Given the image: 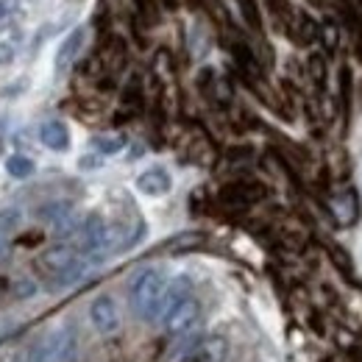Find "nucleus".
<instances>
[{
    "mask_svg": "<svg viewBox=\"0 0 362 362\" xmlns=\"http://www.w3.org/2000/svg\"><path fill=\"white\" fill-rule=\"evenodd\" d=\"M84 28H76L64 42L59 47V53H56V70H67L73 62H76V56H78V50L84 47Z\"/></svg>",
    "mask_w": 362,
    "mask_h": 362,
    "instance_id": "obj_10",
    "label": "nucleus"
},
{
    "mask_svg": "<svg viewBox=\"0 0 362 362\" xmlns=\"http://www.w3.org/2000/svg\"><path fill=\"white\" fill-rule=\"evenodd\" d=\"M17 6H20V0H0V23L8 20V17H14Z\"/></svg>",
    "mask_w": 362,
    "mask_h": 362,
    "instance_id": "obj_22",
    "label": "nucleus"
},
{
    "mask_svg": "<svg viewBox=\"0 0 362 362\" xmlns=\"http://www.w3.org/2000/svg\"><path fill=\"white\" fill-rule=\"evenodd\" d=\"M6 170H8V176H14V179H28L31 173H34V162L28 159V156H8L6 159Z\"/></svg>",
    "mask_w": 362,
    "mask_h": 362,
    "instance_id": "obj_14",
    "label": "nucleus"
},
{
    "mask_svg": "<svg viewBox=\"0 0 362 362\" xmlns=\"http://www.w3.org/2000/svg\"><path fill=\"white\" fill-rule=\"evenodd\" d=\"M195 354L201 357V362H221L226 357V340L223 337H209V340L198 343Z\"/></svg>",
    "mask_w": 362,
    "mask_h": 362,
    "instance_id": "obj_12",
    "label": "nucleus"
},
{
    "mask_svg": "<svg viewBox=\"0 0 362 362\" xmlns=\"http://www.w3.org/2000/svg\"><path fill=\"white\" fill-rule=\"evenodd\" d=\"M92 142H95V148H98L100 153H117V151L123 148V139H120V136H95Z\"/></svg>",
    "mask_w": 362,
    "mask_h": 362,
    "instance_id": "obj_19",
    "label": "nucleus"
},
{
    "mask_svg": "<svg viewBox=\"0 0 362 362\" xmlns=\"http://www.w3.org/2000/svg\"><path fill=\"white\" fill-rule=\"evenodd\" d=\"M78 259H76V251L70 245H53L50 251H45L37 259V271H40V276H45L47 281H56L59 284V279L70 271Z\"/></svg>",
    "mask_w": 362,
    "mask_h": 362,
    "instance_id": "obj_4",
    "label": "nucleus"
},
{
    "mask_svg": "<svg viewBox=\"0 0 362 362\" xmlns=\"http://www.w3.org/2000/svg\"><path fill=\"white\" fill-rule=\"evenodd\" d=\"M81 251L87 254H106L112 251V240H109V226L100 215H90L81 226Z\"/></svg>",
    "mask_w": 362,
    "mask_h": 362,
    "instance_id": "obj_6",
    "label": "nucleus"
},
{
    "mask_svg": "<svg viewBox=\"0 0 362 362\" xmlns=\"http://www.w3.org/2000/svg\"><path fill=\"white\" fill-rule=\"evenodd\" d=\"M162 320H165V332H168V334H173V337L192 332V329L198 326V320H201V304H198V298H195V296H189V298L179 301L176 307L165 310Z\"/></svg>",
    "mask_w": 362,
    "mask_h": 362,
    "instance_id": "obj_3",
    "label": "nucleus"
},
{
    "mask_svg": "<svg viewBox=\"0 0 362 362\" xmlns=\"http://www.w3.org/2000/svg\"><path fill=\"white\" fill-rule=\"evenodd\" d=\"M123 103H126L132 112L139 109V103H142V87H139V78H132V81H129V87L123 90Z\"/></svg>",
    "mask_w": 362,
    "mask_h": 362,
    "instance_id": "obj_17",
    "label": "nucleus"
},
{
    "mask_svg": "<svg viewBox=\"0 0 362 362\" xmlns=\"http://www.w3.org/2000/svg\"><path fill=\"white\" fill-rule=\"evenodd\" d=\"M307 73H310V78H313V84H315L317 90H323V84H326V62H323L320 53H313V56H310Z\"/></svg>",
    "mask_w": 362,
    "mask_h": 362,
    "instance_id": "obj_15",
    "label": "nucleus"
},
{
    "mask_svg": "<svg viewBox=\"0 0 362 362\" xmlns=\"http://www.w3.org/2000/svg\"><path fill=\"white\" fill-rule=\"evenodd\" d=\"M332 257H334V262H337V268H340V271L351 273V262H349V257H346V251H343V248L332 245Z\"/></svg>",
    "mask_w": 362,
    "mask_h": 362,
    "instance_id": "obj_21",
    "label": "nucleus"
},
{
    "mask_svg": "<svg viewBox=\"0 0 362 362\" xmlns=\"http://www.w3.org/2000/svg\"><path fill=\"white\" fill-rule=\"evenodd\" d=\"M14 284H17L14 298H28V296H34V293H37V284H34V281H28V279H17Z\"/></svg>",
    "mask_w": 362,
    "mask_h": 362,
    "instance_id": "obj_20",
    "label": "nucleus"
},
{
    "mask_svg": "<svg viewBox=\"0 0 362 362\" xmlns=\"http://www.w3.org/2000/svg\"><path fill=\"white\" fill-rule=\"evenodd\" d=\"M3 248H6V228H0V254H3Z\"/></svg>",
    "mask_w": 362,
    "mask_h": 362,
    "instance_id": "obj_25",
    "label": "nucleus"
},
{
    "mask_svg": "<svg viewBox=\"0 0 362 362\" xmlns=\"http://www.w3.org/2000/svg\"><path fill=\"white\" fill-rule=\"evenodd\" d=\"M165 290H168V281H165L162 271L145 268L142 273H136V279L132 281V307H134L136 315L142 320L162 317Z\"/></svg>",
    "mask_w": 362,
    "mask_h": 362,
    "instance_id": "obj_1",
    "label": "nucleus"
},
{
    "mask_svg": "<svg viewBox=\"0 0 362 362\" xmlns=\"http://www.w3.org/2000/svg\"><path fill=\"white\" fill-rule=\"evenodd\" d=\"M90 320L100 334H115V332L120 329V313H117V304H115L109 296L95 298V301H92V307H90Z\"/></svg>",
    "mask_w": 362,
    "mask_h": 362,
    "instance_id": "obj_7",
    "label": "nucleus"
},
{
    "mask_svg": "<svg viewBox=\"0 0 362 362\" xmlns=\"http://www.w3.org/2000/svg\"><path fill=\"white\" fill-rule=\"evenodd\" d=\"M136 189L145 195H165L170 189V176L162 168H151L136 179Z\"/></svg>",
    "mask_w": 362,
    "mask_h": 362,
    "instance_id": "obj_9",
    "label": "nucleus"
},
{
    "mask_svg": "<svg viewBox=\"0 0 362 362\" xmlns=\"http://www.w3.org/2000/svg\"><path fill=\"white\" fill-rule=\"evenodd\" d=\"M181 362H201V357H198V354H192V357H187V360H181Z\"/></svg>",
    "mask_w": 362,
    "mask_h": 362,
    "instance_id": "obj_26",
    "label": "nucleus"
},
{
    "mask_svg": "<svg viewBox=\"0 0 362 362\" xmlns=\"http://www.w3.org/2000/svg\"><path fill=\"white\" fill-rule=\"evenodd\" d=\"M100 62H103V67H106L109 73H117V70L126 64V45H123L120 40H112V42H109V47L103 50Z\"/></svg>",
    "mask_w": 362,
    "mask_h": 362,
    "instance_id": "obj_13",
    "label": "nucleus"
},
{
    "mask_svg": "<svg viewBox=\"0 0 362 362\" xmlns=\"http://www.w3.org/2000/svg\"><path fill=\"white\" fill-rule=\"evenodd\" d=\"M40 139L50 151H67L70 148V132H67V126L62 120H47L45 126L40 129Z\"/></svg>",
    "mask_w": 362,
    "mask_h": 362,
    "instance_id": "obj_8",
    "label": "nucleus"
},
{
    "mask_svg": "<svg viewBox=\"0 0 362 362\" xmlns=\"http://www.w3.org/2000/svg\"><path fill=\"white\" fill-rule=\"evenodd\" d=\"M11 59H14V45L0 42V64H6V62H11Z\"/></svg>",
    "mask_w": 362,
    "mask_h": 362,
    "instance_id": "obj_23",
    "label": "nucleus"
},
{
    "mask_svg": "<svg viewBox=\"0 0 362 362\" xmlns=\"http://www.w3.org/2000/svg\"><path fill=\"white\" fill-rule=\"evenodd\" d=\"M240 6H243V14H245L248 25H251L254 31H262V17H259L257 3H254V0H240Z\"/></svg>",
    "mask_w": 362,
    "mask_h": 362,
    "instance_id": "obj_18",
    "label": "nucleus"
},
{
    "mask_svg": "<svg viewBox=\"0 0 362 362\" xmlns=\"http://www.w3.org/2000/svg\"><path fill=\"white\" fill-rule=\"evenodd\" d=\"M76 349V332L70 326H62L56 332H50L40 346L31 349L34 362H64Z\"/></svg>",
    "mask_w": 362,
    "mask_h": 362,
    "instance_id": "obj_2",
    "label": "nucleus"
},
{
    "mask_svg": "<svg viewBox=\"0 0 362 362\" xmlns=\"http://www.w3.org/2000/svg\"><path fill=\"white\" fill-rule=\"evenodd\" d=\"M320 40H323V45L329 53H334L337 50V42H340V34H337V25L332 23V20H326L323 25H320V34H317Z\"/></svg>",
    "mask_w": 362,
    "mask_h": 362,
    "instance_id": "obj_16",
    "label": "nucleus"
},
{
    "mask_svg": "<svg viewBox=\"0 0 362 362\" xmlns=\"http://www.w3.org/2000/svg\"><path fill=\"white\" fill-rule=\"evenodd\" d=\"M265 198V187L254 184V181H237L221 189V204L226 209H248L251 204Z\"/></svg>",
    "mask_w": 362,
    "mask_h": 362,
    "instance_id": "obj_5",
    "label": "nucleus"
},
{
    "mask_svg": "<svg viewBox=\"0 0 362 362\" xmlns=\"http://www.w3.org/2000/svg\"><path fill=\"white\" fill-rule=\"evenodd\" d=\"M189 296H192V284H189V279H187V276H179L176 281H170V284H168V290H165V307H162V315H165V310L176 307L179 301L189 298Z\"/></svg>",
    "mask_w": 362,
    "mask_h": 362,
    "instance_id": "obj_11",
    "label": "nucleus"
},
{
    "mask_svg": "<svg viewBox=\"0 0 362 362\" xmlns=\"http://www.w3.org/2000/svg\"><path fill=\"white\" fill-rule=\"evenodd\" d=\"M11 362H34V354H31V349L28 351H23V354H17Z\"/></svg>",
    "mask_w": 362,
    "mask_h": 362,
    "instance_id": "obj_24",
    "label": "nucleus"
}]
</instances>
